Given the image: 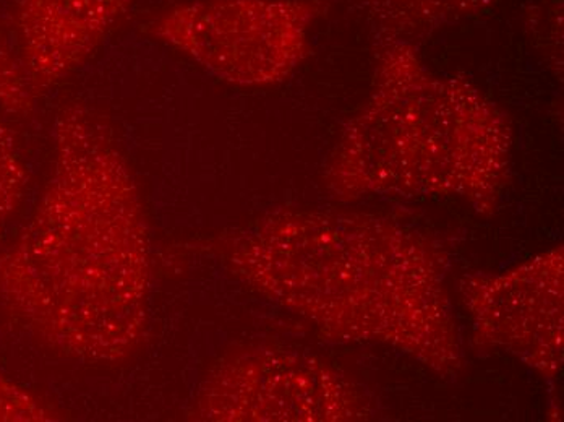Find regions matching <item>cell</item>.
Masks as SVG:
<instances>
[{"mask_svg":"<svg viewBox=\"0 0 564 422\" xmlns=\"http://www.w3.org/2000/svg\"><path fill=\"white\" fill-rule=\"evenodd\" d=\"M0 297L68 358L119 364L139 349L151 297V239L126 154L82 105L54 123L46 188L0 253Z\"/></svg>","mask_w":564,"mask_h":422,"instance_id":"6da1fadb","label":"cell"},{"mask_svg":"<svg viewBox=\"0 0 564 422\" xmlns=\"http://www.w3.org/2000/svg\"><path fill=\"white\" fill-rule=\"evenodd\" d=\"M234 277L339 343H383L456 376L463 348L429 236L366 213L278 210L219 246Z\"/></svg>","mask_w":564,"mask_h":422,"instance_id":"7a4b0ae2","label":"cell"},{"mask_svg":"<svg viewBox=\"0 0 564 422\" xmlns=\"http://www.w3.org/2000/svg\"><path fill=\"white\" fill-rule=\"evenodd\" d=\"M411 43L375 40L373 90L326 166L338 201L457 195L494 213L509 181L512 127L467 78L432 74Z\"/></svg>","mask_w":564,"mask_h":422,"instance_id":"3957f363","label":"cell"},{"mask_svg":"<svg viewBox=\"0 0 564 422\" xmlns=\"http://www.w3.org/2000/svg\"><path fill=\"white\" fill-rule=\"evenodd\" d=\"M328 0H187L150 33L199 67L240 87L285 80L311 54V30Z\"/></svg>","mask_w":564,"mask_h":422,"instance_id":"277c9868","label":"cell"},{"mask_svg":"<svg viewBox=\"0 0 564 422\" xmlns=\"http://www.w3.org/2000/svg\"><path fill=\"white\" fill-rule=\"evenodd\" d=\"M362 387L295 349L250 346L215 364L188 418L208 422H338L373 418Z\"/></svg>","mask_w":564,"mask_h":422,"instance_id":"5b68a950","label":"cell"},{"mask_svg":"<svg viewBox=\"0 0 564 422\" xmlns=\"http://www.w3.org/2000/svg\"><path fill=\"white\" fill-rule=\"evenodd\" d=\"M484 348L518 356L553 379L563 363V249L542 253L503 274H477L460 283Z\"/></svg>","mask_w":564,"mask_h":422,"instance_id":"8992f818","label":"cell"},{"mask_svg":"<svg viewBox=\"0 0 564 422\" xmlns=\"http://www.w3.org/2000/svg\"><path fill=\"white\" fill-rule=\"evenodd\" d=\"M137 0H17L19 57L40 96L80 68Z\"/></svg>","mask_w":564,"mask_h":422,"instance_id":"52a82bcc","label":"cell"},{"mask_svg":"<svg viewBox=\"0 0 564 422\" xmlns=\"http://www.w3.org/2000/svg\"><path fill=\"white\" fill-rule=\"evenodd\" d=\"M498 0H352L373 31V40L419 46L436 31L469 19Z\"/></svg>","mask_w":564,"mask_h":422,"instance_id":"ba28073f","label":"cell"},{"mask_svg":"<svg viewBox=\"0 0 564 422\" xmlns=\"http://www.w3.org/2000/svg\"><path fill=\"white\" fill-rule=\"evenodd\" d=\"M29 187V173L9 127L0 118V244Z\"/></svg>","mask_w":564,"mask_h":422,"instance_id":"9c48e42d","label":"cell"},{"mask_svg":"<svg viewBox=\"0 0 564 422\" xmlns=\"http://www.w3.org/2000/svg\"><path fill=\"white\" fill-rule=\"evenodd\" d=\"M57 420L53 411L0 374V422H37Z\"/></svg>","mask_w":564,"mask_h":422,"instance_id":"30bf717a","label":"cell"}]
</instances>
